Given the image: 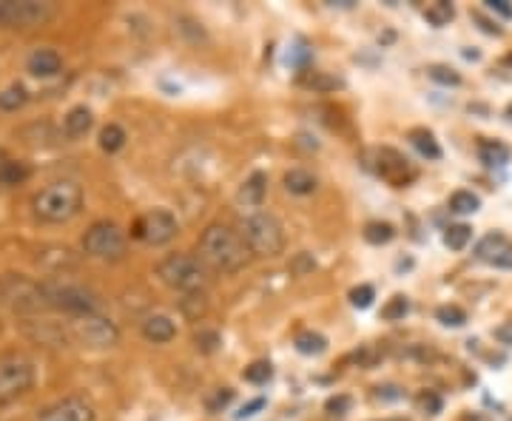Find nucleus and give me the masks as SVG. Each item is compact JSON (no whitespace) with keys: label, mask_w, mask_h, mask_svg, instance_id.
I'll use <instances>...</instances> for the list:
<instances>
[{"label":"nucleus","mask_w":512,"mask_h":421,"mask_svg":"<svg viewBox=\"0 0 512 421\" xmlns=\"http://www.w3.org/2000/svg\"><path fill=\"white\" fill-rule=\"evenodd\" d=\"M197 251H200L205 268H211L217 274H237L251 262V251H248L242 234L228 225H220V222H214L202 231Z\"/></svg>","instance_id":"f257e3e1"},{"label":"nucleus","mask_w":512,"mask_h":421,"mask_svg":"<svg viewBox=\"0 0 512 421\" xmlns=\"http://www.w3.org/2000/svg\"><path fill=\"white\" fill-rule=\"evenodd\" d=\"M83 208V188L72 180H57V183L40 188L32 200V211L40 222H69Z\"/></svg>","instance_id":"f03ea898"},{"label":"nucleus","mask_w":512,"mask_h":421,"mask_svg":"<svg viewBox=\"0 0 512 421\" xmlns=\"http://www.w3.org/2000/svg\"><path fill=\"white\" fill-rule=\"evenodd\" d=\"M239 234L245 239L251 257L274 259L285 251V228L274 214H265V211L248 214L239 225Z\"/></svg>","instance_id":"7ed1b4c3"},{"label":"nucleus","mask_w":512,"mask_h":421,"mask_svg":"<svg viewBox=\"0 0 512 421\" xmlns=\"http://www.w3.org/2000/svg\"><path fill=\"white\" fill-rule=\"evenodd\" d=\"M154 274L160 276L163 285L183 293L205 291L208 282H211V274H208L205 262L200 257H188V254H171V257H165L154 268Z\"/></svg>","instance_id":"20e7f679"},{"label":"nucleus","mask_w":512,"mask_h":421,"mask_svg":"<svg viewBox=\"0 0 512 421\" xmlns=\"http://www.w3.org/2000/svg\"><path fill=\"white\" fill-rule=\"evenodd\" d=\"M40 288H43V296H46V305L55 308V311L72 313V316H86V313L100 311L97 293L83 288V285L60 282V279H46V282H40Z\"/></svg>","instance_id":"39448f33"},{"label":"nucleus","mask_w":512,"mask_h":421,"mask_svg":"<svg viewBox=\"0 0 512 421\" xmlns=\"http://www.w3.org/2000/svg\"><path fill=\"white\" fill-rule=\"evenodd\" d=\"M69 330V339L77 342V345H83V348H92V350H106L114 348L117 342H120V330L117 325L106 319V316H100V313H86V316H74L72 322L66 325Z\"/></svg>","instance_id":"423d86ee"},{"label":"nucleus","mask_w":512,"mask_h":421,"mask_svg":"<svg viewBox=\"0 0 512 421\" xmlns=\"http://www.w3.org/2000/svg\"><path fill=\"white\" fill-rule=\"evenodd\" d=\"M35 385V365L18 356V353H6L0 356V404L15 402L18 396L29 393Z\"/></svg>","instance_id":"0eeeda50"},{"label":"nucleus","mask_w":512,"mask_h":421,"mask_svg":"<svg viewBox=\"0 0 512 421\" xmlns=\"http://www.w3.org/2000/svg\"><path fill=\"white\" fill-rule=\"evenodd\" d=\"M55 18L52 3L40 0H0V26L6 29H37Z\"/></svg>","instance_id":"6e6552de"},{"label":"nucleus","mask_w":512,"mask_h":421,"mask_svg":"<svg viewBox=\"0 0 512 421\" xmlns=\"http://www.w3.org/2000/svg\"><path fill=\"white\" fill-rule=\"evenodd\" d=\"M0 302L9 305L12 311L20 313H37L43 311V308H49L40 282H32V279H26V276L15 274L0 279Z\"/></svg>","instance_id":"1a4fd4ad"},{"label":"nucleus","mask_w":512,"mask_h":421,"mask_svg":"<svg viewBox=\"0 0 512 421\" xmlns=\"http://www.w3.org/2000/svg\"><path fill=\"white\" fill-rule=\"evenodd\" d=\"M367 165L373 168L376 177H382L384 183L396 185V188H404V185H410L416 180V168L410 165V160L404 157L402 151H396V148L390 146L373 148L367 154Z\"/></svg>","instance_id":"9d476101"},{"label":"nucleus","mask_w":512,"mask_h":421,"mask_svg":"<svg viewBox=\"0 0 512 421\" xmlns=\"http://www.w3.org/2000/svg\"><path fill=\"white\" fill-rule=\"evenodd\" d=\"M83 251L94 259H123L126 257V234L114 222H94L83 234Z\"/></svg>","instance_id":"9b49d317"},{"label":"nucleus","mask_w":512,"mask_h":421,"mask_svg":"<svg viewBox=\"0 0 512 421\" xmlns=\"http://www.w3.org/2000/svg\"><path fill=\"white\" fill-rule=\"evenodd\" d=\"M177 231H180V222L165 208H151L131 228V234L146 245H165L177 237Z\"/></svg>","instance_id":"f8f14e48"},{"label":"nucleus","mask_w":512,"mask_h":421,"mask_svg":"<svg viewBox=\"0 0 512 421\" xmlns=\"http://www.w3.org/2000/svg\"><path fill=\"white\" fill-rule=\"evenodd\" d=\"M94 419H97V413H94L92 402H86V399H80V396H69V399H63V402L46 407L37 421H94Z\"/></svg>","instance_id":"ddd939ff"},{"label":"nucleus","mask_w":512,"mask_h":421,"mask_svg":"<svg viewBox=\"0 0 512 421\" xmlns=\"http://www.w3.org/2000/svg\"><path fill=\"white\" fill-rule=\"evenodd\" d=\"M268 194V174L265 171H254L245 183L239 185L237 202L242 208H259Z\"/></svg>","instance_id":"4468645a"},{"label":"nucleus","mask_w":512,"mask_h":421,"mask_svg":"<svg viewBox=\"0 0 512 421\" xmlns=\"http://www.w3.org/2000/svg\"><path fill=\"white\" fill-rule=\"evenodd\" d=\"M140 333L146 336L151 345H165L177 336V325L163 316V313H154V316H146L143 325H140Z\"/></svg>","instance_id":"2eb2a0df"},{"label":"nucleus","mask_w":512,"mask_h":421,"mask_svg":"<svg viewBox=\"0 0 512 421\" xmlns=\"http://www.w3.org/2000/svg\"><path fill=\"white\" fill-rule=\"evenodd\" d=\"M26 69L35 77H55L63 72V57L57 55L55 49H35L26 60Z\"/></svg>","instance_id":"dca6fc26"},{"label":"nucleus","mask_w":512,"mask_h":421,"mask_svg":"<svg viewBox=\"0 0 512 421\" xmlns=\"http://www.w3.org/2000/svg\"><path fill=\"white\" fill-rule=\"evenodd\" d=\"M94 126V114L92 109H86V106H74L69 114H66V120H63V131H66V137L69 140H80V137H86Z\"/></svg>","instance_id":"f3484780"},{"label":"nucleus","mask_w":512,"mask_h":421,"mask_svg":"<svg viewBox=\"0 0 512 421\" xmlns=\"http://www.w3.org/2000/svg\"><path fill=\"white\" fill-rule=\"evenodd\" d=\"M478 157H481V163L490 165V168H501V165L510 163L512 151L510 146H504L501 140H487V137H481L478 140Z\"/></svg>","instance_id":"a211bd4d"},{"label":"nucleus","mask_w":512,"mask_h":421,"mask_svg":"<svg viewBox=\"0 0 512 421\" xmlns=\"http://www.w3.org/2000/svg\"><path fill=\"white\" fill-rule=\"evenodd\" d=\"M316 177H313L311 171H305V168H291L288 174H285V188L296 194V197H308L316 191Z\"/></svg>","instance_id":"6ab92c4d"},{"label":"nucleus","mask_w":512,"mask_h":421,"mask_svg":"<svg viewBox=\"0 0 512 421\" xmlns=\"http://www.w3.org/2000/svg\"><path fill=\"white\" fill-rule=\"evenodd\" d=\"M407 137H410V143H413V148L419 151L421 157H427V160H441V146L439 140L433 137V131L413 129Z\"/></svg>","instance_id":"aec40b11"},{"label":"nucleus","mask_w":512,"mask_h":421,"mask_svg":"<svg viewBox=\"0 0 512 421\" xmlns=\"http://www.w3.org/2000/svg\"><path fill=\"white\" fill-rule=\"evenodd\" d=\"M293 345L302 356H322L328 350V339L322 333H316V330H302V333H296Z\"/></svg>","instance_id":"412c9836"},{"label":"nucleus","mask_w":512,"mask_h":421,"mask_svg":"<svg viewBox=\"0 0 512 421\" xmlns=\"http://www.w3.org/2000/svg\"><path fill=\"white\" fill-rule=\"evenodd\" d=\"M302 86H305V89H311V92L328 94V92H339V89H345V80H342V77H333V74L311 72L308 77H302Z\"/></svg>","instance_id":"4be33fe9"},{"label":"nucleus","mask_w":512,"mask_h":421,"mask_svg":"<svg viewBox=\"0 0 512 421\" xmlns=\"http://www.w3.org/2000/svg\"><path fill=\"white\" fill-rule=\"evenodd\" d=\"M180 311H183L185 319H191V322H200L202 316L208 313V296H205V291L185 293L183 299H180Z\"/></svg>","instance_id":"5701e85b"},{"label":"nucleus","mask_w":512,"mask_h":421,"mask_svg":"<svg viewBox=\"0 0 512 421\" xmlns=\"http://www.w3.org/2000/svg\"><path fill=\"white\" fill-rule=\"evenodd\" d=\"M507 245H510V239L504 237V234H487V237L476 245V257L481 259V262H493Z\"/></svg>","instance_id":"b1692460"},{"label":"nucleus","mask_w":512,"mask_h":421,"mask_svg":"<svg viewBox=\"0 0 512 421\" xmlns=\"http://www.w3.org/2000/svg\"><path fill=\"white\" fill-rule=\"evenodd\" d=\"M424 18H427L430 26L441 29V26H447L450 20L456 18V9H453V3H450V0H436V3H430V6L424 9Z\"/></svg>","instance_id":"393cba45"},{"label":"nucleus","mask_w":512,"mask_h":421,"mask_svg":"<svg viewBox=\"0 0 512 421\" xmlns=\"http://www.w3.org/2000/svg\"><path fill=\"white\" fill-rule=\"evenodd\" d=\"M470 239H473V228H470L467 222L450 225V228L444 231V245H447L450 251H464V248L470 245Z\"/></svg>","instance_id":"a878e982"},{"label":"nucleus","mask_w":512,"mask_h":421,"mask_svg":"<svg viewBox=\"0 0 512 421\" xmlns=\"http://www.w3.org/2000/svg\"><path fill=\"white\" fill-rule=\"evenodd\" d=\"M126 140V129L117 126V123H109L106 129L100 131V148H103L106 154H117L120 148L126 146Z\"/></svg>","instance_id":"bb28decb"},{"label":"nucleus","mask_w":512,"mask_h":421,"mask_svg":"<svg viewBox=\"0 0 512 421\" xmlns=\"http://www.w3.org/2000/svg\"><path fill=\"white\" fill-rule=\"evenodd\" d=\"M29 177H32V168L26 163H18V160H6L0 168V183L3 185H20Z\"/></svg>","instance_id":"cd10ccee"},{"label":"nucleus","mask_w":512,"mask_h":421,"mask_svg":"<svg viewBox=\"0 0 512 421\" xmlns=\"http://www.w3.org/2000/svg\"><path fill=\"white\" fill-rule=\"evenodd\" d=\"M478 208H481V200H478L473 191H456V194L450 197V211L458 214V217L476 214Z\"/></svg>","instance_id":"c85d7f7f"},{"label":"nucleus","mask_w":512,"mask_h":421,"mask_svg":"<svg viewBox=\"0 0 512 421\" xmlns=\"http://www.w3.org/2000/svg\"><path fill=\"white\" fill-rule=\"evenodd\" d=\"M26 100H29V92L15 83V86H9V89H3L0 92V111H18L26 106Z\"/></svg>","instance_id":"c756f323"},{"label":"nucleus","mask_w":512,"mask_h":421,"mask_svg":"<svg viewBox=\"0 0 512 421\" xmlns=\"http://www.w3.org/2000/svg\"><path fill=\"white\" fill-rule=\"evenodd\" d=\"M396 237V228L390 222H367L365 225V239L370 245H387Z\"/></svg>","instance_id":"7c9ffc66"},{"label":"nucleus","mask_w":512,"mask_h":421,"mask_svg":"<svg viewBox=\"0 0 512 421\" xmlns=\"http://www.w3.org/2000/svg\"><path fill=\"white\" fill-rule=\"evenodd\" d=\"M410 313V299L402 296V293H396L393 299H387V305L382 308V319L384 322H399Z\"/></svg>","instance_id":"2f4dec72"},{"label":"nucleus","mask_w":512,"mask_h":421,"mask_svg":"<svg viewBox=\"0 0 512 421\" xmlns=\"http://www.w3.org/2000/svg\"><path fill=\"white\" fill-rule=\"evenodd\" d=\"M427 77L430 80H436L439 86H461V74L456 69H450V66H444V63H433V66H427Z\"/></svg>","instance_id":"473e14b6"},{"label":"nucleus","mask_w":512,"mask_h":421,"mask_svg":"<svg viewBox=\"0 0 512 421\" xmlns=\"http://www.w3.org/2000/svg\"><path fill=\"white\" fill-rule=\"evenodd\" d=\"M436 319L444 328H464L467 325V311L458 308V305H441L439 311H436Z\"/></svg>","instance_id":"72a5a7b5"},{"label":"nucleus","mask_w":512,"mask_h":421,"mask_svg":"<svg viewBox=\"0 0 512 421\" xmlns=\"http://www.w3.org/2000/svg\"><path fill=\"white\" fill-rule=\"evenodd\" d=\"M271 376H274L271 362H254V365L245 367V373H242V379L251 382V385H265V382H271Z\"/></svg>","instance_id":"f704fd0d"},{"label":"nucleus","mask_w":512,"mask_h":421,"mask_svg":"<svg viewBox=\"0 0 512 421\" xmlns=\"http://www.w3.org/2000/svg\"><path fill=\"white\" fill-rule=\"evenodd\" d=\"M234 396H237V393H234L231 387H220V390H214V393L205 399V410H208V413H222L228 404L234 402Z\"/></svg>","instance_id":"c9c22d12"},{"label":"nucleus","mask_w":512,"mask_h":421,"mask_svg":"<svg viewBox=\"0 0 512 421\" xmlns=\"http://www.w3.org/2000/svg\"><path fill=\"white\" fill-rule=\"evenodd\" d=\"M222 345V336L217 330H200V333H194V348L200 350V353H217Z\"/></svg>","instance_id":"e433bc0d"},{"label":"nucleus","mask_w":512,"mask_h":421,"mask_svg":"<svg viewBox=\"0 0 512 421\" xmlns=\"http://www.w3.org/2000/svg\"><path fill=\"white\" fill-rule=\"evenodd\" d=\"M416 402H419L421 413H427V416H439L441 410H444V399H441L436 390H421Z\"/></svg>","instance_id":"4c0bfd02"},{"label":"nucleus","mask_w":512,"mask_h":421,"mask_svg":"<svg viewBox=\"0 0 512 421\" xmlns=\"http://www.w3.org/2000/svg\"><path fill=\"white\" fill-rule=\"evenodd\" d=\"M373 299H376L373 285H356V288L350 291V305H353V308H359V311L370 308V305H373Z\"/></svg>","instance_id":"58836bf2"},{"label":"nucleus","mask_w":512,"mask_h":421,"mask_svg":"<svg viewBox=\"0 0 512 421\" xmlns=\"http://www.w3.org/2000/svg\"><path fill=\"white\" fill-rule=\"evenodd\" d=\"M350 407H353V399L345 396V393H339V396H330L328 402H325V413H328V416H336V419H342V416H348Z\"/></svg>","instance_id":"ea45409f"},{"label":"nucleus","mask_w":512,"mask_h":421,"mask_svg":"<svg viewBox=\"0 0 512 421\" xmlns=\"http://www.w3.org/2000/svg\"><path fill=\"white\" fill-rule=\"evenodd\" d=\"M313 268H316V262H313L311 254H296V259L291 262V271L293 276H305L311 274Z\"/></svg>","instance_id":"a19ab883"},{"label":"nucleus","mask_w":512,"mask_h":421,"mask_svg":"<svg viewBox=\"0 0 512 421\" xmlns=\"http://www.w3.org/2000/svg\"><path fill=\"white\" fill-rule=\"evenodd\" d=\"M308 60H311V49H308V46H293V52L288 55V63L296 66V69L308 66Z\"/></svg>","instance_id":"79ce46f5"},{"label":"nucleus","mask_w":512,"mask_h":421,"mask_svg":"<svg viewBox=\"0 0 512 421\" xmlns=\"http://www.w3.org/2000/svg\"><path fill=\"white\" fill-rule=\"evenodd\" d=\"M353 359H356V362H359L362 367H373L376 362H379V353H376L373 348H362L353 353Z\"/></svg>","instance_id":"37998d69"},{"label":"nucleus","mask_w":512,"mask_h":421,"mask_svg":"<svg viewBox=\"0 0 512 421\" xmlns=\"http://www.w3.org/2000/svg\"><path fill=\"white\" fill-rule=\"evenodd\" d=\"M487 9H490V12H495V15H501V18L512 20L510 0H487Z\"/></svg>","instance_id":"c03bdc74"},{"label":"nucleus","mask_w":512,"mask_h":421,"mask_svg":"<svg viewBox=\"0 0 512 421\" xmlns=\"http://www.w3.org/2000/svg\"><path fill=\"white\" fill-rule=\"evenodd\" d=\"M473 20H476L478 26H481V29H484V32H487V35H504V29H501V26H498V23H493V20H487V18H484V15H481V12H473Z\"/></svg>","instance_id":"a18cd8bd"},{"label":"nucleus","mask_w":512,"mask_h":421,"mask_svg":"<svg viewBox=\"0 0 512 421\" xmlns=\"http://www.w3.org/2000/svg\"><path fill=\"white\" fill-rule=\"evenodd\" d=\"M493 336L501 342V345H507V348H512V322H504V325H498V328L493 330Z\"/></svg>","instance_id":"49530a36"},{"label":"nucleus","mask_w":512,"mask_h":421,"mask_svg":"<svg viewBox=\"0 0 512 421\" xmlns=\"http://www.w3.org/2000/svg\"><path fill=\"white\" fill-rule=\"evenodd\" d=\"M490 265H493V268H504V271H512V245H507V248H504V251H501V254H498V257L490 262Z\"/></svg>","instance_id":"de8ad7c7"},{"label":"nucleus","mask_w":512,"mask_h":421,"mask_svg":"<svg viewBox=\"0 0 512 421\" xmlns=\"http://www.w3.org/2000/svg\"><path fill=\"white\" fill-rule=\"evenodd\" d=\"M265 407V399H254V402H248L242 410L237 413V419H251V416H256L259 410Z\"/></svg>","instance_id":"09e8293b"},{"label":"nucleus","mask_w":512,"mask_h":421,"mask_svg":"<svg viewBox=\"0 0 512 421\" xmlns=\"http://www.w3.org/2000/svg\"><path fill=\"white\" fill-rule=\"evenodd\" d=\"M376 390H379L376 396H379V399H384V402H387V399H399V396H402V393H399V387H393V385L376 387Z\"/></svg>","instance_id":"8fccbe9b"},{"label":"nucleus","mask_w":512,"mask_h":421,"mask_svg":"<svg viewBox=\"0 0 512 421\" xmlns=\"http://www.w3.org/2000/svg\"><path fill=\"white\" fill-rule=\"evenodd\" d=\"M3 163H6V154H3V148H0V168H3Z\"/></svg>","instance_id":"3c124183"},{"label":"nucleus","mask_w":512,"mask_h":421,"mask_svg":"<svg viewBox=\"0 0 512 421\" xmlns=\"http://www.w3.org/2000/svg\"><path fill=\"white\" fill-rule=\"evenodd\" d=\"M384 421H410V419H404V416H393V419H384Z\"/></svg>","instance_id":"603ef678"},{"label":"nucleus","mask_w":512,"mask_h":421,"mask_svg":"<svg viewBox=\"0 0 512 421\" xmlns=\"http://www.w3.org/2000/svg\"><path fill=\"white\" fill-rule=\"evenodd\" d=\"M507 111H510V117H512V106H510V109H507Z\"/></svg>","instance_id":"864d4df0"}]
</instances>
